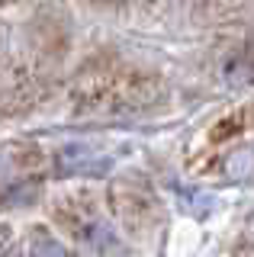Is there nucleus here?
I'll list each match as a JSON object with an SVG mask.
<instances>
[{
    "label": "nucleus",
    "mask_w": 254,
    "mask_h": 257,
    "mask_svg": "<svg viewBox=\"0 0 254 257\" xmlns=\"http://www.w3.org/2000/svg\"><path fill=\"white\" fill-rule=\"evenodd\" d=\"M61 222L68 225V231L77 238V244H84L87 251H100V254H109V251H122L116 231L109 228V222L97 215L93 209H68L61 212Z\"/></svg>",
    "instance_id": "nucleus-1"
},
{
    "label": "nucleus",
    "mask_w": 254,
    "mask_h": 257,
    "mask_svg": "<svg viewBox=\"0 0 254 257\" xmlns=\"http://www.w3.org/2000/svg\"><path fill=\"white\" fill-rule=\"evenodd\" d=\"M33 254H68L61 244H55V241L45 235V231H33Z\"/></svg>",
    "instance_id": "nucleus-4"
},
{
    "label": "nucleus",
    "mask_w": 254,
    "mask_h": 257,
    "mask_svg": "<svg viewBox=\"0 0 254 257\" xmlns=\"http://www.w3.org/2000/svg\"><path fill=\"white\" fill-rule=\"evenodd\" d=\"M17 180V174H13V164L0 155V190H10V183Z\"/></svg>",
    "instance_id": "nucleus-5"
},
{
    "label": "nucleus",
    "mask_w": 254,
    "mask_h": 257,
    "mask_svg": "<svg viewBox=\"0 0 254 257\" xmlns=\"http://www.w3.org/2000/svg\"><path fill=\"white\" fill-rule=\"evenodd\" d=\"M225 171L232 180H248V177L254 174V148H238L228 155V164Z\"/></svg>",
    "instance_id": "nucleus-3"
},
{
    "label": "nucleus",
    "mask_w": 254,
    "mask_h": 257,
    "mask_svg": "<svg viewBox=\"0 0 254 257\" xmlns=\"http://www.w3.org/2000/svg\"><path fill=\"white\" fill-rule=\"evenodd\" d=\"M58 171L61 174H103V171H109V158H100L93 151H87L84 145H74V148L61 151Z\"/></svg>",
    "instance_id": "nucleus-2"
}]
</instances>
